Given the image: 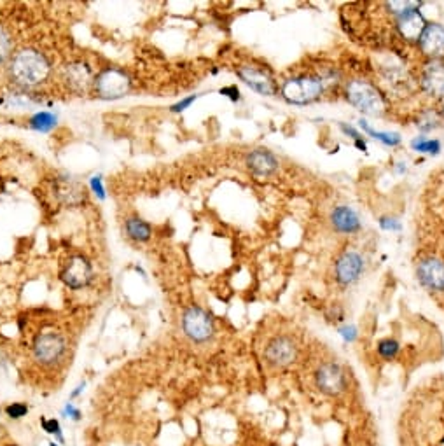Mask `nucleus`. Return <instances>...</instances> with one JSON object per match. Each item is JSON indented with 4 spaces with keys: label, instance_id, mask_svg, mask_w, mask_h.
I'll return each instance as SVG.
<instances>
[{
    "label": "nucleus",
    "instance_id": "nucleus-1",
    "mask_svg": "<svg viewBox=\"0 0 444 446\" xmlns=\"http://www.w3.org/2000/svg\"><path fill=\"white\" fill-rule=\"evenodd\" d=\"M8 76L11 83L21 90H32L49 79L51 63L44 53L34 48H25L11 57L8 65Z\"/></svg>",
    "mask_w": 444,
    "mask_h": 446
},
{
    "label": "nucleus",
    "instance_id": "nucleus-2",
    "mask_svg": "<svg viewBox=\"0 0 444 446\" xmlns=\"http://www.w3.org/2000/svg\"><path fill=\"white\" fill-rule=\"evenodd\" d=\"M132 90V77L117 67H105L94 76L93 93L100 100H119Z\"/></svg>",
    "mask_w": 444,
    "mask_h": 446
},
{
    "label": "nucleus",
    "instance_id": "nucleus-3",
    "mask_svg": "<svg viewBox=\"0 0 444 446\" xmlns=\"http://www.w3.org/2000/svg\"><path fill=\"white\" fill-rule=\"evenodd\" d=\"M67 338L61 333H54V331L37 334L34 340V345H32L34 361L46 367H53L57 364H60L65 359V356H67Z\"/></svg>",
    "mask_w": 444,
    "mask_h": 446
},
{
    "label": "nucleus",
    "instance_id": "nucleus-4",
    "mask_svg": "<svg viewBox=\"0 0 444 446\" xmlns=\"http://www.w3.org/2000/svg\"><path fill=\"white\" fill-rule=\"evenodd\" d=\"M347 99L352 105L369 116H380L385 110L383 97L367 81H352L347 86Z\"/></svg>",
    "mask_w": 444,
    "mask_h": 446
},
{
    "label": "nucleus",
    "instance_id": "nucleus-5",
    "mask_svg": "<svg viewBox=\"0 0 444 446\" xmlns=\"http://www.w3.org/2000/svg\"><path fill=\"white\" fill-rule=\"evenodd\" d=\"M182 331L194 343H207L214 338V318L200 307H188L182 314Z\"/></svg>",
    "mask_w": 444,
    "mask_h": 446
},
{
    "label": "nucleus",
    "instance_id": "nucleus-6",
    "mask_svg": "<svg viewBox=\"0 0 444 446\" xmlns=\"http://www.w3.org/2000/svg\"><path fill=\"white\" fill-rule=\"evenodd\" d=\"M280 91H282V97L289 103L306 105V103H312L313 100H316L322 95L324 86H322V81L319 77L305 76L285 81Z\"/></svg>",
    "mask_w": 444,
    "mask_h": 446
},
{
    "label": "nucleus",
    "instance_id": "nucleus-7",
    "mask_svg": "<svg viewBox=\"0 0 444 446\" xmlns=\"http://www.w3.org/2000/svg\"><path fill=\"white\" fill-rule=\"evenodd\" d=\"M60 278L68 289H74V291L88 287L93 280V266H91L90 259L86 256H81V254L70 256L61 270Z\"/></svg>",
    "mask_w": 444,
    "mask_h": 446
},
{
    "label": "nucleus",
    "instance_id": "nucleus-8",
    "mask_svg": "<svg viewBox=\"0 0 444 446\" xmlns=\"http://www.w3.org/2000/svg\"><path fill=\"white\" fill-rule=\"evenodd\" d=\"M53 191L57 200L65 207H83L88 201L86 187L72 175H58L53 182Z\"/></svg>",
    "mask_w": 444,
    "mask_h": 446
},
{
    "label": "nucleus",
    "instance_id": "nucleus-9",
    "mask_svg": "<svg viewBox=\"0 0 444 446\" xmlns=\"http://www.w3.org/2000/svg\"><path fill=\"white\" fill-rule=\"evenodd\" d=\"M63 81L68 90L76 95L83 97L93 91L94 72L86 61H72L63 67Z\"/></svg>",
    "mask_w": 444,
    "mask_h": 446
},
{
    "label": "nucleus",
    "instance_id": "nucleus-10",
    "mask_svg": "<svg viewBox=\"0 0 444 446\" xmlns=\"http://www.w3.org/2000/svg\"><path fill=\"white\" fill-rule=\"evenodd\" d=\"M236 76L243 81L250 90L257 91L263 97H275L279 88H276L275 81L270 74H266L261 68L254 67V65H241L236 68Z\"/></svg>",
    "mask_w": 444,
    "mask_h": 446
},
{
    "label": "nucleus",
    "instance_id": "nucleus-11",
    "mask_svg": "<svg viewBox=\"0 0 444 446\" xmlns=\"http://www.w3.org/2000/svg\"><path fill=\"white\" fill-rule=\"evenodd\" d=\"M418 280L423 287L434 292H444V263L436 257H427L416 268Z\"/></svg>",
    "mask_w": 444,
    "mask_h": 446
},
{
    "label": "nucleus",
    "instance_id": "nucleus-12",
    "mask_svg": "<svg viewBox=\"0 0 444 446\" xmlns=\"http://www.w3.org/2000/svg\"><path fill=\"white\" fill-rule=\"evenodd\" d=\"M420 50L432 60H441L444 57V27L439 23H427L425 30L418 39Z\"/></svg>",
    "mask_w": 444,
    "mask_h": 446
},
{
    "label": "nucleus",
    "instance_id": "nucleus-13",
    "mask_svg": "<svg viewBox=\"0 0 444 446\" xmlns=\"http://www.w3.org/2000/svg\"><path fill=\"white\" fill-rule=\"evenodd\" d=\"M422 90L434 99H444V60H432L420 77Z\"/></svg>",
    "mask_w": 444,
    "mask_h": 446
},
{
    "label": "nucleus",
    "instance_id": "nucleus-14",
    "mask_svg": "<svg viewBox=\"0 0 444 446\" xmlns=\"http://www.w3.org/2000/svg\"><path fill=\"white\" fill-rule=\"evenodd\" d=\"M316 385L325 394H339L347 385V378L338 364L327 363L316 371Z\"/></svg>",
    "mask_w": 444,
    "mask_h": 446
},
{
    "label": "nucleus",
    "instance_id": "nucleus-15",
    "mask_svg": "<svg viewBox=\"0 0 444 446\" xmlns=\"http://www.w3.org/2000/svg\"><path fill=\"white\" fill-rule=\"evenodd\" d=\"M425 27V18H423L422 12L418 11L416 6L397 16V30L406 41H418Z\"/></svg>",
    "mask_w": 444,
    "mask_h": 446
},
{
    "label": "nucleus",
    "instance_id": "nucleus-16",
    "mask_svg": "<svg viewBox=\"0 0 444 446\" xmlns=\"http://www.w3.org/2000/svg\"><path fill=\"white\" fill-rule=\"evenodd\" d=\"M362 270H364V263H362V257L359 254H343L336 263V278H338L339 284L350 285L357 282L359 276L362 275Z\"/></svg>",
    "mask_w": 444,
    "mask_h": 446
},
{
    "label": "nucleus",
    "instance_id": "nucleus-17",
    "mask_svg": "<svg viewBox=\"0 0 444 446\" xmlns=\"http://www.w3.org/2000/svg\"><path fill=\"white\" fill-rule=\"evenodd\" d=\"M264 357L273 366H287L296 359V347L287 336H279L271 341L264 350Z\"/></svg>",
    "mask_w": 444,
    "mask_h": 446
},
{
    "label": "nucleus",
    "instance_id": "nucleus-18",
    "mask_svg": "<svg viewBox=\"0 0 444 446\" xmlns=\"http://www.w3.org/2000/svg\"><path fill=\"white\" fill-rule=\"evenodd\" d=\"M247 167L252 174L261 175V177H268V175H273L276 170H279V159L271 154L266 149H256V151L250 152L245 159Z\"/></svg>",
    "mask_w": 444,
    "mask_h": 446
},
{
    "label": "nucleus",
    "instance_id": "nucleus-19",
    "mask_svg": "<svg viewBox=\"0 0 444 446\" xmlns=\"http://www.w3.org/2000/svg\"><path fill=\"white\" fill-rule=\"evenodd\" d=\"M332 226L339 231V233H355L361 227V221L355 210L350 207H338L334 208V212L331 214Z\"/></svg>",
    "mask_w": 444,
    "mask_h": 446
},
{
    "label": "nucleus",
    "instance_id": "nucleus-20",
    "mask_svg": "<svg viewBox=\"0 0 444 446\" xmlns=\"http://www.w3.org/2000/svg\"><path fill=\"white\" fill-rule=\"evenodd\" d=\"M125 231L128 234V239H132L133 242H149L152 236L151 224L145 223L140 217H130V219H126Z\"/></svg>",
    "mask_w": 444,
    "mask_h": 446
},
{
    "label": "nucleus",
    "instance_id": "nucleus-21",
    "mask_svg": "<svg viewBox=\"0 0 444 446\" xmlns=\"http://www.w3.org/2000/svg\"><path fill=\"white\" fill-rule=\"evenodd\" d=\"M58 125V116L54 112H49V110H39L34 116L28 119V126L35 132L48 133L53 128H57Z\"/></svg>",
    "mask_w": 444,
    "mask_h": 446
},
{
    "label": "nucleus",
    "instance_id": "nucleus-22",
    "mask_svg": "<svg viewBox=\"0 0 444 446\" xmlns=\"http://www.w3.org/2000/svg\"><path fill=\"white\" fill-rule=\"evenodd\" d=\"M361 128L364 130V132H367L369 135L373 136V139L380 140L381 144L385 145H399L401 144V135L399 133H394V132H376V130H373L371 126L367 125V121L365 119H361Z\"/></svg>",
    "mask_w": 444,
    "mask_h": 446
},
{
    "label": "nucleus",
    "instance_id": "nucleus-23",
    "mask_svg": "<svg viewBox=\"0 0 444 446\" xmlns=\"http://www.w3.org/2000/svg\"><path fill=\"white\" fill-rule=\"evenodd\" d=\"M411 149L422 154H439L441 142L439 140L425 139V136H418V139L411 140Z\"/></svg>",
    "mask_w": 444,
    "mask_h": 446
},
{
    "label": "nucleus",
    "instance_id": "nucleus-24",
    "mask_svg": "<svg viewBox=\"0 0 444 446\" xmlns=\"http://www.w3.org/2000/svg\"><path fill=\"white\" fill-rule=\"evenodd\" d=\"M41 427H42V431L46 432V434L53 436L54 441L60 443V445H63L65 438H63V431H61L60 420H57V418H41Z\"/></svg>",
    "mask_w": 444,
    "mask_h": 446
},
{
    "label": "nucleus",
    "instance_id": "nucleus-25",
    "mask_svg": "<svg viewBox=\"0 0 444 446\" xmlns=\"http://www.w3.org/2000/svg\"><path fill=\"white\" fill-rule=\"evenodd\" d=\"M12 48H14V41H12V35L9 34L8 28H4L0 25V65L4 63L12 53Z\"/></svg>",
    "mask_w": 444,
    "mask_h": 446
},
{
    "label": "nucleus",
    "instance_id": "nucleus-26",
    "mask_svg": "<svg viewBox=\"0 0 444 446\" xmlns=\"http://www.w3.org/2000/svg\"><path fill=\"white\" fill-rule=\"evenodd\" d=\"M397 352H399V343L396 340H390V338L380 341V345H378V354L383 359H394L397 356Z\"/></svg>",
    "mask_w": 444,
    "mask_h": 446
},
{
    "label": "nucleus",
    "instance_id": "nucleus-27",
    "mask_svg": "<svg viewBox=\"0 0 444 446\" xmlns=\"http://www.w3.org/2000/svg\"><path fill=\"white\" fill-rule=\"evenodd\" d=\"M4 412H6V415H8V418L19 420V418H23V416H27L28 406L25 405V403H11V405L6 406Z\"/></svg>",
    "mask_w": 444,
    "mask_h": 446
},
{
    "label": "nucleus",
    "instance_id": "nucleus-28",
    "mask_svg": "<svg viewBox=\"0 0 444 446\" xmlns=\"http://www.w3.org/2000/svg\"><path fill=\"white\" fill-rule=\"evenodd\" d=\"M90 187L91 193L98 198V200H105V185H103V179L100 175H94V177L90 179Z\"/></svg>",
    "mask_w": 444,
    "mask_h": 446
},
{
    "label": "nucleus",
    "instance_id": "nucleus-29",
    "mask_svg": "<svg viewBox=\"0 0 444 446\" xmlns=\"http://www.w3.org/2000/svg\"><path fill=\"white\" fill-rule=\"evenodd\" d=\"M61 416L72 420V422H79V420L83 418V413H81V409L77 408L74 403H67V405L63 406V409H61Z\"/></svg>",
    "mask_w": 444,
    "mask_h": 446
},
{
    "label": "nucleus",
    "instance_id": "nucleus-30",
    "mask_svg": "<svg viewBox=\"0 0 444 446\" xmlns=\"http://www.w3.org/2000/svg\"><path fill=\"white\" fill-rule=\"evenodd\" d=\"M196 99H198V95H191V97H188V99H182L181 102L174 103V105L170 107V110H172L174 114L184 112L185 109H189V107H191V103L196 102Z\"/></svg>",
    "mask_w": 444,
    "mask_h": 446
},
{
    "label": "nucleus",
    "instance_id": "nucleus-31",
    "mask_svg": "<svg viewBox=\"0 0 444 446\" xmlns=\"http://www.w3.org/2000/svg\"><path fill=\"white\" fill-rule=\"evenodd\" d=\"M221 95L228 97L231 102H238V100H240V90H238L234 84H231V86L221 88Z\"/></svg>",
    "mask_w": 444,
    "mask_h": 446
},
{
    "label": "nucleus",
    "instance_id": "nucleus-32",
    "mask_svg": "<svg viewBox=\"0 0 444 446\" xmlns=\"http://www.w3.org/2000/svg\"><path fill=\"white\" fill-rule=\"evenodd\" d=\"M380 226L383 227V230H390V231H401V223H397L396 219H390V217H381L380 219Z\"/></svg>",
    "mask_w": 444,
    "mask_h": 446
},
{
    "label": "nucleus",
    "instance_id": "nucleus-33",
    "mask_svg": "<svg viewBox=\"0 0 444 446\" xmlns=\"http://www.w3.org/2000/svg\"><path fill=\"white\" fill-rule=\"evenodd\" d=\"M339 334L347 341H354L355 338H357V330H355L354 325H345V327L339 330Z\"/></svg>",
    "mask_w": 444,
    "mask_h": 446
},
{
    "label": "nucleus",
    "instance_id": "nucleus-34",
    "mask_svg": "<svg viewBox=\"0 0 444 446\" xmlns=\"http://www.w3.org/2000/svg\"><path fill=\"white\" fill-rule=\"evenodd\" d=\"M339 128H341V132L345 133V135H350L354 140L361 139V135H359L357 130H354V128H352V126H347V125H345V123H339Z\"/></svg>",
    "mask_w": 444,
    "mask_h": 446
},
{
    "label": "nucleus",
    "instance_id": "nucleus-35",
    "mask_svg": "<svg viewBox=\"0 0 444 446\" xmlns=\"http://www.w3.org/2000/svg\"><path fill=\"white\" fill-rule=\"evenodd\" d=\"M84 387H86V382H81L79 385H77L76 389H74V390H72V392H70V399H77V397H79L81 394L84 392Z\"/></svg>",
    "mask_w": 444,
    "mask_h": 446
},
{
    "label": "nucleus",
    "instance_id": "nucleus-36",
    "mask_svg": "<svg viewBox=\"0 0 444 446\" xmlns=\"http://www.w3.org/2000/svg\"><path fill=\"white\" fill-rule=\"evenodd\" d=\"M355 145H357V148H359V149H362V151H365V144H364V142H362V140H361V139H359V140H355Z\"/></svg>",
    "mask_w": 444,
    "mask_h": 446
},
{
    "label": "nucleus",
    "instance_id": "nucleus-37",
    "mask_svg": "<svg viewBox=\"0 0 444 446\" xmlns=\"http://www.w3.org/2000/svg\"><path fill=\"white\" fill-rule=\"evenodd\" d=\"M48 446H61V445H60V443H57V441H49Z\"/></svg>",
    "mask_w": 444,
    "mask_h": 446
},
{
    "label": "nucleus",
    "instance_id": "nucleus-38",
    "mask_svg": "<svg viewBox=\"0 0 444 446\" xmlns=\"http://www.w3.org/2000/svg\"><path fill=\"white\" fill-rule=\"evenodd\" d=\"M441 116L444 117V102H443V105H441Z\"/></svg>",
    "mask_w": 444,
    "mask_h": 446
}]
</instances>
